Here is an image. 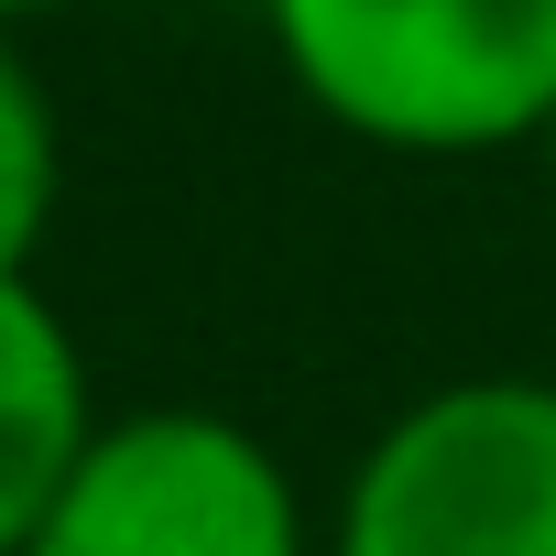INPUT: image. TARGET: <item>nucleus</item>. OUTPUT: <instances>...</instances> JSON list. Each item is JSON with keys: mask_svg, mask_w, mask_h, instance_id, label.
I'll return each mask as SVG.
<instances>
[{"mask_svg": "<svg viewBox=\"0 0 556 556\" xmlns=\"http://www.w3.org/2000/svg\"><path fill=\"white\" fill-rule=\"evenodd\" d=\"M295 99L404 164L513 153L556 110V0H251Z\"/></svg>", "mask_w": 556, "mask_h": 556, "instance_id": "nucleus-1", "label": "nucleus"}, {"mask_svg": "<svg viewBox=\"0 0 556 556\" xmlns=\"http://www.w3.org/2000/svg\"><path fill=\"white\" fill-rule=\"evenodd\" d=\"M328 556H556V382H426L350 458Z\"/></svg>", "mask_w": 556, "mask_h": 556, "instance_id": "nucleus-2", "label": "nucleus"}, {"mask_svg": "<svg viewBox=\"0 0 556 556\" xmlns=\"http://www.w3.org/2000/svg\"><path fill=\"white\" fill-rule=\"evenodd\" d=\"M23 556H317L306 491L218 404H142L88 437Z\"/></svg>", "mask_w": 556, "mask_h": 556, "instance_id": "nucleus-3", "label": "nucleus"}, {"mask_svg": "<svg viewBox=\"0 0 556 556\" xmlns=\"http://www.w3.org/2000/svg\"><path fill=\"white\" fill-rule=\"evenodd\" d=\"M99 393H88V350L55 317V295L34 273H0V556H23L45 502L66 491V469L99 437Z\"/></svg>", "mask_w": 556, "mask_h": 556, "instance_id": "nucleus-4", "label": "nucleus"}, {"mask_svg": "<svg viewBox=\"0 0 556 556\" xmlns=\"http://www.w3.org/2000/svg\"><path fill=\"white\" fill-rule=\"evenodd\" d=\"M66 197V121L23 34H0V273H34Z\"/></svg>", "mask_w": 556, "mask_h": 556, "instance_id": "nucleus-5", "label": "nucleus"}, {"mask_svg": "<svg viewBox=\"0 0 556 556\" xmlns=\"http://www.w3.org/2000/svg\"><path fill=\"white\" fill-rule=\"evenodd\" d=\"M45 12H66V0H0V34H23V23H45Z\"/></svg>", "mask_w": 556, "mask_h": 556, "instance_id": "nucleus-6", "label": "nucleus"}, {"mask_svg": "<svg viewBox=\"0 0 556 556\" xmlns=\"http://www.w3.org/2000/svg\"><path fill=\"white\" fill-rule=\"evenodd\" d=\"M534 153H545V175H556V110H545V131H534Z\"/></svg>", "mask_w": 556, "mask_h": 556, "instance_id": "nucleus-7", "label": "nucleus"}]
</instances>
